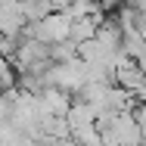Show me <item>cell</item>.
I'll return each mask as SVG.
<instances>
[{
  "label": "cell",
  "mask_w": 146,
  "mask_h": 146,
  "mask_svg": "<svg viewBox=\"0 0 146 146\" xmlns=\"http://www.w3.org/2000/svg\"><path fill=\"white\" fill-rule=\"evenodd\" d=\"M47 87H59L65 93H78L87 84V62L84 59H72V62H50V68L44 72Z\"/></svg>",
  "instance_id": "1"
},
{
  "label": "cell",
  "mask_w": 146,
  "mask_h": 146,
  "mask_svg": "<svg viewBox=\"0 0 146 146\" xmlns=\"http://www.w3.org/2000/svg\"><path fill=\"white\" fill-rule=\"evenodd\" d=\"M68 28H72V19L65 13H50L40 22H31L25 28V34L34 37V40H40V44H47V47H56V44L68 40Z\"/></svg>",
  "instance_id": "2"
},
{
  "label": "cell",
  "mask_w": 146,
  "mask_h": 146,
  "mask_svg": "<svg viewBox=\"0 0 146 146\" xmlns=\"http://www.w3.org/2000/svg\"><path fill=\"white\" fill-rule=\"evenodd\" d=\"M121 6H127V0H100V9L106 13V9H121Z\"/></svg>",
  "instance_id": "3"
},
{
  "label": "cell",
  "mask_w": 146,
  "mask_h": 146,
  "mask_svg": "<svg viewBox=\"0 0 146 146\" xmlns=\"http://www.w3.org/2000/svg\"><path fill=\"white\" fill-rule=\"evenodd\" d=\"M47 3L53 6V13H65V9H68V6L75 3V0H47Z\"/></svg>",
  "instance_id": "4"
}]
</instances>
